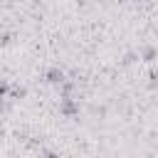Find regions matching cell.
I'll list each match as a JSON object with an SVG mask.
<instances>
[{"mask_svg": "<svg viewBox=\"0 0 158 158\" xmlns=\"http://www.w3.org/2000/svg\"><path fill=\"white\" fill-rule=\"evenodd\" d=\"M47 79H49L52 84H62V81H64V74H62L59 69H49V72H47Z\"/></svg>", "mask_w": 158, "mask_h": 158, "instance_id": "cell-1", "label": "cell"}, {"mask_svg": "<svg viewBox=\"0 0 158 158\" xmlns=\"http://www.w3.org/2000/svg\"><path fill=\"white\" fill-rule=\"evenodd\" d=\"M5 91H7V84H5V81H0V99L5 96Z\"/></svg>", "mask_w": 158, "mask_h": 158, "instance_id": "cell-2", "label": "cell"}]
</instances>
